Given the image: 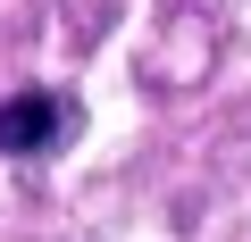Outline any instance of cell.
<instances>
[{
    "mask_svg": "<svg viewBox=\"0 0 251 242\" xmlns=\"http://www.w3.org/2000/svg\"><path fill=\"white\" fill-rule=\"evenodd\" d=\"M75 134V100L67 92H9L0 100V159H42Z\"/></svg>",
    "mask_w": 251,
    "mask_h": 242,
    "instance_id": "6da1fadb",
    "label": "cell"
}]
</instances>
